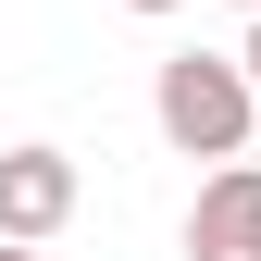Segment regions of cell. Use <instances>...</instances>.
I'll list each match as a JSON object with an SVG mask.
<instances>
[{"label":"cell","instance_id":"6da1fadb","mask_svg":"<svg viewBox=\"0 0 261 261\" xmlns=\"http://www.w3.org/2000/svg\"><path fill=\"white\" fill-rule=\"evenodd\" d=\"M149 112H162V137H174L187 162H249L261 87H249V62H224V50H174L162 87H149Z\"/></svg>","mask_w":261,"mask_h":261},{"label":"cell","instance_id":"7a4b0ae2","mask_svg":"<svg viewBox=\"0 0 261 261\" xmlns=\"http://www.w3.org/2000/svg\"><path fill=\"white\" fill-rule=\"evenodd\" d=\"M75 224V162L62 149H0V249H38Z\"/></svg>","mask_w":261,"mask_h":261},{"label":"cell","instance_id":"3957f363","mask_svg":"<svg viewBox=\"0 0 261 261\" xmlns=\"http://www.w3.org/2000/svg\"><path fill=\"white\" fill-rule=\"evenodd\" d=\"M187 261H261V162H224L187 212Z\"/></svg>","mask_w":261,"mask_h":261},{"label":"cell","instance_id":"277c9868","mask_svg":"<svg viewBox=\"0 0 261 261\" xmlns=\"http://www.w3.org/2000/svg\"><path fill=\"white\" fill-rule=\"evenodd\" d=\"M237 62H249V87H261V13H249V50H237Z\"/></svg>","mask_w":261,"mask_h":261},{"label":"cell","instance_id":"5b68a950","mask_svg":"<svg viewBox=\"0 0 261 261\" xmlns=\"http://www.w3.org/2000/svg\"><path fill=\"white\" fill-rule=\"evenodd\" d=\"M124 13H174V0H124Z\"/></svg>","mask_w":261,"mask_h":261},{"label":"cell","instance_id":"8992f818","mask_svg":"<svg viewBox=\"0 0 261 261\" xmlns=\"http://www.w3.org/2000/svg\"><path fill=\"white\" fill-rule=\"evenodd\" d=\"M0 261H38V249H0Z\"/></svg>","mask_w":261,"mask_h":261},{"label":"cell","instance_id":"52a82bcc","mask_svg":"<svg viewBox=\"0 0 261 261\" xmlns=\"http://www.w3.org/2000/svg\"><path fill=\"white\" fill-rule=\"evenodd\" d=\"M237 13H261V0H237Z\"/></svg>","mask_w":261,"mask_h":261}]
</instances>
